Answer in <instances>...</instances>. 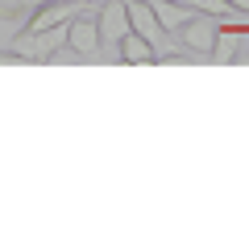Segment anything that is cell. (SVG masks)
<instances>
[{"mask_svg": "<svg viewBox=\"0 0 249 249\" xmlns=\"http://www.w3.org/2000/svg\"><path fill=\"white\" fill-rule=\"evenodd\" d=\"M124 13H129V29H133V34H142L145 42H154V46L162 42V34H166V29L158 25V17H154V9H150V0H124Z\"/></svg>", "mask_w": 249, "mask_h": 249, "instance_id": "obj_5", "label": "cell"}, {"mask_svg": "<svg viewBox=\"0 0 249 249\" xmlns=\"http://www.w3.org/2000/svg\"><path fill=\"white\" fill-rule=\"evenodd\" d=\"M62 46H67V25L37 29V34L21 29V34L13 37V54H17V58H37V62H50V54L62 50Z\"/></svg>", "mask_w": 249, "mask_h": 249, "instance_id": "obj_1", "label": "cell"}, {"mask_svg": "<svg viewBox=\"0 0 249 249\" xmlns=\"http://www.w3.org/2000/svg\"><path fill=\"white\" fill-rule=\"evenodd\" d=\"M216 29H220V21L208 17V13H196V17L187 21L178 34H183L187 50H199V54H212V42H216Z\"/></svg>", "mask_w": 249, "mask_h": 249, "instance_id": "obj_4", "label": "cell"}, {"mask_svg": "<svg viewBox=\"0 0 249 249\" xmlns=\"http://www.w3.org/2000/svg\"><path fill=\"white\" fill-rule=\"evenodd\" d=\"M229 4H232L237 13H245V17H249V0H229Z\"/></svg>", "mask_w": 249, "mask_h": 249, "instance_id": "obj_11", "label": "cell"}, {"mask_svg": "<svg viewBox=\"0 0 249 249\" xmlns=\"http://www.w3.org/2000/svg\"><path fill=\"white\" fill-rule=\"evenodd\" d=\"M71 17H75L71 0H46V4H37V9L29 13L25 29H29V34H37V29H54V25H67Z\"/></svg>", "mask_w": 249, "mask_h": 249, "instance_id": "obj_6", "label": "cell"}, {"mask_svg": "<svg viewBox=\"0 0 249 249\" xmlns=\"http://www.w3.org/2000/svg\"><path fill=\"white\" fill-rule=\"evenodd\" d=\"M150 9H154V17H158L162 29H183L187 21L196 17V9L187 0H150Z\"/></svg>", "mask_w": 249, "mask_h": 249, "instance_id": "obj_8", "label": "cell"}, {"mask_svg": "<svg viewBox=\"0 0 249 249\" xmlns=\"http://www.w3.org/2000/svg\"><path fill=\"white\" fill-rule=\"evenodd\" d=\"M245 34H249V21H241V25H224L220 21L216 42H212V58L216 62H237V50H241V42H245Z\"/></svg>", "mask_w": 249, "mask_h": 249, "instance_id": "obj_7", "label": "cell"}, {"mask_svg": "<svg viewBox=\"0 0 249 249\" xmlns=\"http://www.w3.org/2000/svg\"><path fill=\"white\" fill-rule=\"evenodd\" d=\"M37 4H46V0H0V9H4V13H21V9L34 13Z\"/></svg>", "mask_w": 249, "mask_h": 249, "instance_id": "obj_10", "label": "cell"}, {"mask_svg": "<svg viewBox=\"0 0 249 249\" xmlns=\"http://www.w3.org/2000/svg\"><path fill=\"white\" fill-rule=\"evenodd\" d=\"M96 29H100V46H116L124 34H129V13H124V0H108L96 17Z\"/></svg>", "mask_w": 249, "mask_h": 249, "instance_id": "obj_2", "label": "cell"}, {"mask_svg": "<svg viewBox=\"0 0 249 249\" xmlns=\"http://www.w3.org/2000/svg\"><path fill=\"white\" fill-rule=\"evenodd\" d=\"M67 46H71L75 54H83V58H91V54L100 50V29H96V17H83V13H75V17L67 21Z\"/></svg>", "mask_w": 249, "mask_h": 249, "instance_id": "obj_3", "label": "cell"}, {"mask_svg": "<svg viewBox=\"0 0 249 249\" xmlns=\"http://www.w3.org/2000/svg\"><path fill=\"white\" fill-rule=\"evenodd\" d=\"M121 58L129 62V67H150V62H158V54H154V42H145L142 34H133V29H129V34L121 37Z\"/></svg>", "mask_w": 249, "mask_h": 249, "instance_id": "obj_9", "label": "cell"}]
</instances>
